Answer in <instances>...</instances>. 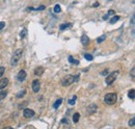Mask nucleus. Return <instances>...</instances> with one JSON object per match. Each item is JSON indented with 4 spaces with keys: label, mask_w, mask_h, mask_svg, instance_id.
<instances>
[{
    "label": "nucleus",
    "mask_w": 135,
    "mask_h": 129,
    "mask_svg": "<svg viewBox=\"0 0 135 129\" xmlns=\"http://www.w3.org/2000/svg\"><path fill=\"white\" fill-rule=\"evenodd\" d=\"M118 100V95L115 93H109V94H106L104 97V101L106 104L108 105H113L114 103Z\"/></svg>",
    "instance_id": "f257e3e1"
},
{
    "label": "nucleus",
    "mask_w": 135,
    "mask_h": 129,
    "mask_svg": "<svg viewBox=\"0 0 135 129\" xmlns=\"http://www.w3.org/2000/svg\"><path fill=\"white\" fill-rule=\"evenodd\" d=\"M22 54H23V50H22V49H18V50L15 51V53H14L12 59H11L12 66H16V65L18 64V62H19L20 58L22 57Z\"/></svg>",
    "instance_id": "f03ea898"
},
{
    "label": "nucleus",
    "mask_w": 135,
    "mask_h": 129,
    "mask_svg": "<svg viewBox=\"0 0 135 129\" xmlns=\"http://www.w3.org/2000/svg\"><path fill=\"white\" fill-rule=\"evenodd\" d=\"M74 82H75V76L73 75H67L61 79V85L64 87H69Z\"/></svg>",
    "instance_id": "7ed1b4c3"
},
{
    "label": "nucleus",
    "mask_w": 135,
    "mask_h": 129,
    "mask_svg": "<svg viewBox=\"0 0 135 129\" xmlns=\"http://www.w3.org/2000/svg\"><path fill=\"white\" fill-rule=\"evenodd\" d=\"M118 76H119V71H114L113 73L109 74V75L107 76V78H106V84H107V85L112 84V83L115 81V79H116Z\"/></svg>",
    "instance_id": "20e7f679"
},
{
    "label": "nucleus",
    "mask_w": 135,
    "mask_h": 129,
    "mask_svg": "<svg viewBox=\"0 0 135 129\" xmlns=\"http://www.w3.org/2000/svg\"><path fill=\"white\" fill-rule=\"evenodd\" d=\"M34 114H35L34 110H32L30 108H25L24 111H23V117L26 118V119H30L34 116Z\"/></svg>",
    "instance_id": "39448f33"
},
{
    "label": "nucleus",
    "mask_w": 135,
    "mask_h": 129,
    "mask_svg": "<svg viewBox=\"0 0 135 129\" xmlns=\"http://www.w3.org/2000/svg\"><path fill=\"white\" fill-rule=\"evenodd\" d=\"M40 89H41V82H40V80L39 79H34L32 81V91L34 93H39Z\"/></svg>",
    "instance_id": "423d86ee"
},
{
    "label": "nucleus",
    "mask_w": 135,
    "mask_h": 129,
    "mask_svg": "<svg viewBox=\"0 0 135 129\" xmlns=\"http://www.w3.org/2000/svg\"><path fill=\"white\" fill-rule=\"evenodd\" d=\"M26 76H27V74H26L25 70H21V71L18 73V75H17V78H18L19 81H24L25 78H26Z\"/></svg>",
    "instance_id": "0eeeda50"
},
{
    "label": "nucleus",
    "mask_w": 135,
    "mask_h": 129,
    "mask_svg": "<svg viewBox=\"0 0 135 129\" xmlns=\"http://www.w3.org/2000/svg\"><path fill=\"white\" fill-rule=\"evenodd\" d=\"M8 84V79L7 78H2L0 80V90L5 89V87Z\"/></svg>",
    "instance_id": "6e6552de"
},
{
    "label": "nucleus",
    "mask_w": 135,
    "mask_h": 129,
    "mask_svg": "<svg viewBox=\"0 0 135 129\" xmlns=\"http://www.w3.org/2000/svg\"><path fill=\"white\" fill-rule=\"evenodd\" d=\"M81 43H82L84 46L88 45V43H89V39H88V37H87L86 35H83L82 37H81Z\"/></svg>",
    "instance_id": "1a4fd4ad"
},
{
    "label": "nucleus",
    "mask_w": 135,
    "mask_h": 129,
    "mask_svg": "<svg viewBox=\"0 0 135 129\" xmlns=\"http://www.w3.org/2000/svg\"><path fill=\"white\" fill-rule=\"evenodd\" d=\"M44 71H45V69H44L43 67H38V68L34 70V75H37V76H41V75L44 73Z\"/></svg>",
    "instance_id": "9d476101"
},
{
    "label": "nucleus",
    "mask_w": 135,
    "mask_h": 129,
    "mask_svg": "<svg viewBox=\"0 0 135 129\" xmlns=\"http://www.w3.org/2000/svg\"><path fill=\"white\" fill-rule=\"evenodd\" d=\"M96 110H97V106H96L95 104H92V105H89V107L87 108V115H93Z\"/></svg>",
    "instance_id": "9b49d317"
},
{
    "label": "nucleus",
    "mask_w": 135,
    "mask_h": 129,
    "mask_svg": "<svg viewBox=\"0 0 135 129\" xmlns=\"http://www.w3.org/2000/svg\"><path fill=\"white\" fill-rule=\"evenodd\" d=\"M72 26V24L71 23H66V24H61L60 26H59V30H61V31H64V30H66L68 27H71Z\"/></svg>",
    "instance_id": "f8f14e48"
},
{
    "label": "nucleus",
    "mask_w": 135,
    "mask_h": 129,
    "mask_svg": "<svg viewBox=\"0 0 135 129\" xmlns=\"http://www.w3.org/2000/svg\"><path fill=\"white\" fill-rule=\"evenodd\" d=\"M61 103H62V99H58V100H56V101H55V103L53 104V107L55 108V109H56V108H58V107H59V105L61 104Z\"/></svg>",
    "instance_id": "ddd939ff"
},
{
    "label": "nucleus",
    "mask_w": 135,
    "mask_h": 129,
    "mask_svg": "<svg viewBox=\"0 0 135 129\" xmlns=\"http://www.w3.org/2000/svg\"><path fill=\"white\" fill-rule=\"evenodd\" d=\"M79 118H80V114H78V113L74 114V116H73V122H74V123H78Z\"/></svg>",
    "instance_id": "4468645a"
},
{
    "label": "nucleus",
    "mask_w": 135,
    "mask_h": 129,
    "mask_svg": "<svg viewBox=\"0 0 135 129\" xmlns=\"http://www.w3.org/2000/svg\"><path fill=\"white\" fill-rule=\"evenodd\" d=\"M128 96H129V98L130 99H134V97H135V90L134 89H132V90H130V92H129V94H128Z\"/></svg>",
    "instance_id": "2eb2a0df"
},
{
    "label": "nucleus",
    "mask_w": 135,
    "mask_h": 129,
    "mask_svg": "<svg viewBox=\"0 0 135 129\" xmlns=\"http://www.w3.org/2000/svg\"><path fill=\"white\" fill-rule=\"evenodd\" d=\"M6 95H7V92H6V91H1V92H0V101L3 100V99L6 97Z\"/></svg>",
    "instance_id": "dca6fc26"
},
{
    "label": "nucleus",
    "mask_w": 135,
    "mask_h": 129,
    "mask_svg": "<svg viewBox=\"0 0 135 129\" xmlns=\"http://www.w3.org/2000/svg\"><path fill=\"white\" fill-rule=\"evenodd\" d=\"M26 35H27V29H26V28H23L22 31L20 32V37H21V39H24V38L26 37Z\"/></svg>",
    "instance_id": "f3484780"
},
{
    "label": "nucleus",
    "mask_w": 135,
    "mask_h": 129,
    "mask_svg": "<svg viewBox=\"0 0 135 129\" xmlns=\"http://www.w3.org/2000/svg\"><path fill=\"white\" fill-rule=\"evenodd\" d=\"M84 57H85L86 61H89V62L94 59V56H93L92 54H89V53H85V54H84Z\"/></svg>",
    "instance_id": "a211bd4d"
},
{
    "label": "nucleus",
    "mask_w": 135,
    "mask_h": 129,
    "mask_svg": "<svg viewBox=\"0 0 135 129\" xmlns=\"http://www.w3.org/2000/svg\"><path fill=\"white\" fill-rule=\"evenodd\" d=\"M68 59H69V62H70V63H72V64H74V65H78V64H79V61L74 59L72 56H69V58H68Z\"/></svg>",
    "instance_id": "6ab92c4d"
},
{
    "label": "nucleus",
    "mask_w": 135,
    "mask_h": 129,
    "mask_svg": "<svg viewBox=\"0 0 135 129\" xmlns=\"http://www.w3.org/2000/svg\"><path fill=\"white\" fill-rule=\"evenodd\" d=\"M76 99H77V96H73V99L69 100V104H70V105H75V102H76Z\"/></svg>",
    "instance_id": "aec40b11"
},
{
    "label": "nucleus",
    "mask_w": 135,
    "mask_h": 129,
    "mask_svg": "<svg viewBox=\"0 0 135 129\" xmlns=\"http://www.w3.org/2000/svg\"><path fill=\"white\" fill-rule=\"evenodd\" d=\"M105 39H106V36H105V35H103V36H101V37H99V38H98L97 42H98V43L100 44V43L104 42V41H105Z\"/></svg>",
    "instance_id": "412c9836"
},
{
    "label": "nucleus",
    "mask_w": 135,
    "mask_h": 129,
    "mask_svg": "<svg viewBox=\"0 0 135 129\" xmlns=\"http://www.w3.org/2000/svg\"><path fill=\"white\" fill-rule=\"evenodd\" d=\"M25 94H26V91H25V90H23V91H20V92L17 94V97H18V98H22V97H23Z\"/></svg>",
    "instance_id": "4be33fe9"
},
{
    "label": "nucleus",
    "mask_w": 135,
    "mask_h": 129,
    "mask_svg": "<svg viewBox=\"0 0 135 129\" xmlns=\"http://www.w3.org/2000/svg\"><path fill=\"white\" fill-rule=\"evenodd\" d=\"M119 20H120V17H119V16H114V17H113V18L110 20V23H111V24H113V23L118 22Z\"/></svg>",
    "instance_id": "5701e85b"
},
{
    "label": "nucleus",
    "mask_w": 135,
    "mask_h": 129,
    "mask_svg": "<svg viewBox=\"0 0 135 129\" xmlns=\"http://www.w3.org/2000/svg\"><path fill=\"white\" fill-rule=\"evenodd\" d=\"M134 122H135V118H134V117H132V118H131V120L129 121V126L134 127V125H135V123H134Z\"/></svg>",
    "instance_id": "b1692460"
},
{
    "label": "nucleus",
    "mask_w": 135,
    "mask_h": 129,
    "mask_svg": "<svg viewBox=\"0 0 135 129\" xmlns=\"http://www.w3.org/2000/svg\"><path fill=\"white\" fill-rule=\"evenodd\" d=\"M4 72H5V68L4 67H0V78L2 77V75L4 74Z\"/></svg>",
    "instance_id": "393cba45"
},
{
    "label": "nucleus",
    "mask_w": 135,
    "mask_h": 129,
    "mask_svg": "<svg viewBox=\"0 0 135 129\" xmlns=\"http://www.w3.org/2000/svg\"><path fill=\"white\" fill-rule=\"evenodd\" d=\"M54 12H55V13H60L61 12V8H60V6L58 4L55 5V7H54Z\"/></svg>",
    "instance_id": "a878e982"
},
{
    "label": "nucleus",
    "mask_w": 135,
    "mask_h": 129,
    "mask_svg": "<svg viewBox=\"0 0 135 129\" xmlns=\"http://www.w3.org/2000/svg\"><path fill=\"white\" fill-rule=\"evenodd\" d=\"M135 69L134 68H132V70H131V78H132V80H134L135 79Z\"/></svg>",
    "instance_id": "bb28decb"
},
{
    "label": "nucleus",
    "mask_w": 135,
    "mask_h": 129,
    "mask_svg": "<svg viewBox=\"0 0 135 129\" xmlns=\"http://www.w3.org/2000/svg\"><path fill=\"white\" fill-rule=\"evenodd\" d=\"M114 14H115V12L112 11V10H109V11H108V13H107L108 16H112V15H114Z\"/></svg>",
    "instance_id": "cd10ccee"
},
{
    "label": "nucleus",
    "mask_w": 135,
    "mask_h": 129,
    "mask_svg": "<svg viewBox=\"0 0 135 129\" xmlns=\"http://www.w3.org/2000/svg\"><path fill=\"white\" fill-rule=\"evenodd\" d=\"M101 75H103V76H107V75H108V70L106 69V70L102 71V72H101Z\"/></svg>",
    "instance_id": "c85d7f7f"
},
{
    "label": "nucleus",
    "mask_w": 135,
    "mask_h": 129,
    "mask_svg": "<svg viewBox=\"0 0 135 129\" xmlns=\"http://www.w3.org/2000/svg\"><path fill=\"white\" fill-rule=\"evenodd\" d=\"M4 26H5V22H0V30L3 29Z\"/></svg>",
    "instance_id": "c756f323"
},
{
    "label": "nucleus",
    "mask_w": 135,
    "mask_h": 129,
    "mask_svg": "<svg viewBox=\"0 0 135 129\" xmlns=\"http://www.w3.org/2000/svg\"><path fill=\"white\" fill-rule=\"evenodd\" d=\"M37 11H43V10H45V5H41L40 7H38V8H35Z\"/></svg>",
    "instance_id": "7c9ffc66"
},
{
    "label": "nucleus",
    "mask_w": 135,
    "mask_h": 129,
    "mask_svg": "<svg viewBox=\"0 0 135 129\" xmlns=\"http://www.w3.org/2000/svg\"><path fill=\"white\" fill-rule=\"evenodd\" d=\"M61 123H62V124H67V123H68V120H67V119H62V120H61Z\"/></svg>",
    "instance_id": "2f4dec72"
},
{
    "label": "nucleus",
    "mask_w": 135,
    "mask_h": 129,
    "mask_svg": "<svg viewBox=\"0 0 135 129\" xmlns=\"http://www.w3.org/2000/svg\"><path fill=\"white\" fill-rule=\"evenodd\" d=\"M79 77H80L79 75H76V76H75V82H77V81H78V79H79Z\"/></svg>",
    "instance_id": "473e14b6"
},
{
    "label": "nucleus",
    "mask_w": 135,
    "mask_h": 129,
    "mask_svg": "<svg viewBox=\"0 0 135 129\" xmlns=\"http://www.w3.org/2000/svg\"><path fill=\"white\" fill-rule=\"evenodd\" d=\"M93 6H94V7H98V6H99V2H95Z\"/></svg>",
    "instance_id": "72a5a7b5"
},
{
    "label": "nucleus",
    "mask_w": 135,
    "mask_h": 129,
    "mask_svg": "<svg viewBox=\"0 0 135 129\" xmlns=\"http://www.w3.org/2000/svg\"><path fill=\"white\" fill-rule=\"evenodd\" d=\"M131 24H132V25H134V16L132 17V20H131Z\"/></svg>",
    "instance_id": "f704fd0d"
},
{
    "label": "nucleus",
    "mask_w": 135,
    "mask_h": 129,
    "mask_svg": "<svg viewBox=\"0 0 135 129\" xmlns=\"http://www.w3.org/2000/svg\"><path fill=\"white\" fill-rule=\"evenodd\" d=\"M108 17H109V16L106 15V16H104V17H103V19H104V20H107V19H108Z\"/></svg>",
    "instance_id": "c9c22d12"
},
{
    "label": "nucleus",
    "mask_w": 135,
    "mask_h": 129,
    "mask_svg": "<svg viewBox=\"0 0 135 129\" xmlns=\"http://www.w3.org/2000/svg\"><path fill=\"white\" fill-rule=\"evenodd\" d=\"M109 1H111V0H109Z\"/></svg>",
    "instance_id": "e433bc0d"
}]
</instances>
